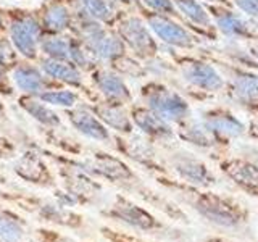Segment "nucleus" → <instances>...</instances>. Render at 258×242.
Instances as JSON below:
<instances>
[{"label": "nucleus", "instance_id": "obj_38", "mask_svg": "<svg viewBox=\"0 0 258 242\" xmlns=\"http://www.w3.org/2000/svg\"><path fill=\"white\" fill-rule=\"evenodd\" d=\"M204 242H229V240H226L221 236H208Z\"/></svg>", "mask_w": 258, "mask_h": 242}, {"label": "nucleus", "instance_id": "obj_24", "mask_svg": "<svg viewBox=\"0 0 258 242\" xmlns=\"http://www.w3.org/2000/svg\"><path fill=\"white\" fill-rule=\"evenodd\" d=\"M174 2L184 16H187L192 23L200 24V26H210V16L197 0H174Z\"/></svg>", "mask_w": 258, "mask_h": 242}, {"label": "nucleus", "instance_id": "obj_18", "mask_svg": "<svg viewBox=\"0 0 258 242\" xmlns=\"http://www.w3.org/2000/svg\"><path fill=\"white\" fill-rule=\"evenodd\" d=\"M181 137L185 142L194 144L202 149H210V147H213V145H216L218 142H221L218 139V136L205 123H196V121L182 125Z\"/></svg>", "mask_w": 258, "mask_h": 242}, {"label": "nucleus", "instance_id": "obj_25", "mask_svg": "<svg viewBox=\"0 0 258 242\" xmlns=\"http://www.w3.org/2000/svg\"><path fill=\"white\" fill-rule=\"evenodd\" d=\"M44 68L48 75H52L53 78H58L61 81H67V83L78 84L81 81L79 73L75 68H71L70 65L58 63V62H45Z\"/></svg>", "mask_w": 258, "mask_h": 242}, {"label": "nucleus", "instance_id": "obj_39", "mask_svg": "<svg viewBox=\"0 0 258 242\" xmlns=\"http://www.w3.org/2000/svg\"><path fill=\"white\" fill-rule=\"evenodd\" d=\"M252 53H253V55L256 56V58H258V42L252 45Z\"/></svg>", "mask_w": 258, "mask_h": 242}, {"label": "nucleus", "instance_id": "obj_21", "mask_svg": "<svg viewBox=\"0 0 258 242\" xmlns=\"http://www.w3.org/2000/svg\"><path fill=\"white\" fill-rule=\"evenodd\" d=\"M216 23L220 29L228 36H236V37H248L253 34V26L244 21L240 16H236L231 12H221L216 16Z\"/></svg>", "mask_w": 258, "mask_h": 242}, {"label": "nucleus", "instance_id": "obj_10", "mask_svg": "<svg viewBox=\"0 0 258 242\" xmlns=\"http://www.w3.org/2000/svg\"><path fill=\"white\" fill-rule=\"evenodd\" d=\"M149 26L155 34L166 44L177 45V47H190L192 45V37L187 31L181 28L179 24L169 21L165 16L158 13L149 15Z\"/></svg>", "mask_w": 258, "mask_h": 242}, {"label": "nucleus", "instance_id": "obj_36", "mask_svg": "<svg viewBox=\"0 0 258 242\" xmlns=\"http://www.w3.org/2000/svg\"><path fill=\"white\" fill-rule=\"evenodd\" d=\"M71 58L75 60V62H78V63H81V65L86 63L84 56H83V52L78 50V48H71Z\"/></svg>", "mask_w": 258, "mask_h": 242}, {"label": "nucleus", "instance_id": "obj_14", "mask_svg": "<svg viewBox=\"0 0 258 242\" xmlns=\"http://www.w3.org/2000/svg\"><path fill=\"white\" fill-rule=\"evenodd\" d=\"M28 232V223L13 208L0 205V240L24 242Z\"/></svg>", "mask_w": 258, "mask_h": 242}, {"label": "nucleus", "instance_id": "obj_1", "mask_svg": "<svg viewBox=\"0 0 258 242\" xmlns=\"http://www.w3.org/2000/svg\"><path fill=\"white\" fill-rule=\"evenodd\" d=\"M169 188L182 191L187 196V202L196 212L218 228L224 229H239L245 226L250 220V212L229 197H224L213 191H207L204 188H196L190 184H168Z\"/></svg>", "mask_w": 258, "mask_h": 242}, {"label": "nucleus", "instance_id": "obj_32", "mask_svg": "<svg viewBox=\"0 0 258 242\" xmlns=\"http://www.w3.org/2000/svg\"><path fill=\"white\" fill-rule=\"evenodd\" d=\"M40 99L47 103H53V105H61V107H71L76 102L75 94L67 92V91H60V92H45L40 95Z\"/></svg>", "mask_w": 258, "mask_h": 242}, {"label": "nucleus", "instance_id": "obj_9", "mask_svg": "<svg viewBox=\"0 0 258 242\" xmlns=\"http://www.w3.org/2000/svg\"><path fill=\"white\" fill-rule=\"evenodd\" d=\"M184 79L192 86L205 89V91H220L223 87V78L218 75V71L208 63L190 62L182 67Z\"/></svg>", "mask_w": 258, "mask_h": 242}, {"label": "nucleus", "instance_id": "obj_17", "mask_svg": "<svg viewBox=\"0 0 258 242\" xmlns=\"http://www.w3.org/2000/svg\"><path fill=\"white\" fill-rule=\"evenodd\" d=\"M121 150H123L129 158H133L134 161H137V163H141V165L147 166L150 169L161 168L157 161L155 150H153V147L147 141L139 139V137H134V139L124 141L123 144H121Z\"/></svg>", "mask_w": 258, "mask_h": 242}, {"label": "nucleus", "instance_id": "obj_35", "mask_svg": "<svg viewBox=\"0 0 258 242\" xmlns=\"http://www.w3.org/2000/svg\"><path fill=\"white\" fill-rule=\"evenodd\" d=\"M234 4H236L240 10H244L247 15L258 18V0H234Z\"/></svg>", "mask_w": 258, "mask_h": 242}, {"label": "nucleus", "instance_id": "obj_19", "mask_svg": "<svg viewBox=\"0 0 258 242\" xmlns=\"http://www.w3.org/2000/svg\"><path fill=\"white\" fill-rule=\"evenodd\" d=\"M232 92L240 103L247 107H258V78L239 75L232 81Z\"/></svg>", "mask_w": 258, "mask_h": 242}, {"label": "nucleus", "instance_id": "obj_2", "mask_svg": "<svg viewBox=\"0 0 258 242\" xmlns=\"http://www.w3.org/2000/svg\"><path fill=\"white\" fill-rule=\"evenodd\" d=\"M4 199L16 205L21 212L42 220L47 224L75 231L86 228V218L71 207L61 204L60 200L28 196V194H4Z\"/></svg>", "mask_w": 258, "mask_h": 242}, {"label": "nucleus", "instance_id": "obj_7", "mask_svg": "<svg viewBox=\"0 0 258 242\" xmlns=\"http://www.w3.org/2000/svg\"><path fill=\"white\" fill-rule=\"evenodd\" d=\"M173 169L179 174L181 179L184 183H187L196 188H210L212 184H215V176L212 171L202 163L200 160L192 158L187 155H179L173 158Z\"/></svg>", "mask_w": 258, "mask_h": 242}, {"label": "nucleus", "instance_id": "obj_20", "mask_svg": "<svg viewBox=\"0 0 258 242\" xmlns=\"http://www.w3.org/2000/svg\"><path fill=\"white\" fill-rule=\"evenodd\" d=\"M89 37H91V45L95 53L102 56V58H113V56H118L123 52V44H121L118 37L103 34L97 28L91 31Z\"/></svg>", "mask_w": 258, "mask_h": 242}, {"label": "nucleus", "instance_id": "obj_40", "mask_svg": "<svg viewBox=\"0 0 258 242\" xmlns=\"http://www.w3.org/2000/svg\"><path fill=\"white\" fill-rule=\"evenodd\" d=\"M208 2H224V0H208Z\"/></svg>", "mask_w": 258, "mask_h": 242}, {"label": "nucleus", "instance_id": "obj_41", "mask_svg": "<svg viewBox=\"0 0 258 242\" xmlns=\"http://www.w3.org/2000/svg\"><path fill=\"white\" fill-rule=\"evenodd\" d=\"M0 242H5V240H0Z\"/></svg>", "mask_w": 258, "mask_h": 242}, {"label": "nucleus", "instance_id": "obj_29", "mask_svg": "<svg viewBox=\"0 0 258 242\" xmlns=\"http://www.w3.org/2000/svg\"><path fill=\"white\" fill-rule=\"evenodd\" d=\"M34 239L36 242H81L68 234H63L53 228H47V226H40L34 231Z\"/></svg>", "mask_w": 258, "mask_h": 242}, {"label": "nucleus", "instance_id": "obj_22", "mask_svg": "<svg viewBox=\"0 0 258 242\" xmlns=\"http://www.w3.org/2000/svg\"><path fill=\"white\" fill-rule=\"evenodd\" d=\"M97 115L100 116L103 123H107L119 133L129 134L133 131V121L126 116L124 111H121L116 107H99L97 108Z\"/></svg>", "mask_w": 258, "mask_h": 242}, {"label": "nucleus", "instance_id": "obj_12", "mask_svg": "<svg viewBox=\"0 0 258 242\" xmlns=\"http://www.w3.org/2000/svg\"><path fill=\"white\" fill-rule=\"evenodd\" d=\"M204 123L218 136L220 141H228L232 137H239L245 133V126L240 121L226 111H212L205 116Z\"/></svg>", "mask_w": 258, "mask_h": 242}, {"label": "nucleus", "instance_id": "obj_4", "mask_svg": "<svg viewBox=\"0 0 258 242\" xmlns=\"http://www.w3.org/2000/svg\"><path fill=\"white\" fill-rule=\"evenodd\" d=\"M145 100H147L149 110L157 113L166 121H174V123H181L187 118L189 107L181 95H177L173 91L158 87L155 91H149L145 94Z\"/></svg>", "mask_w": 258, "mask_h": 242}, {"label": "nucleus", "instance_id": "obj_30", "mask_svg": "<svg viewBox=\"0 0 258 242\" xmlns=\"http://www.w3.org/2000/svg\"><path fill=\"white\" fill-rule=\"evenodd\" d=\"M45 24L53 31H60L67 28L68 24V13L63 7H52L45 16Z\"/></svg>", "mask_w": 258, "mask_h": 242}, {"label": "nucleus", "instance_id": "obj_37", "mask_svg": "<svg viewBox=\"0 0 258 242\" xmlns=\"http://www.w3.org/2000/svg\"><path fill=\"white\" fill-rule=\"evenodd\" d=\"M248 133L252 137H255V139H258V118L253 119L252 123H250V129H248Z\"/></svg>", "mask_w": 258, "mask_h": 242}, {"label": "nucleus", "instance_id": "obj_11", "mask_svg": "<svg viewBox=\"0 0 258 242\" xmlns=\"http://www.w3.org/2000/svg\"><path fill=\"white\" fill-rule=\"evenodd\" d=\"M15 171L24 181L44 186V188H50L53 186V176L48 171V168L44 165V161L39 157L26 153L15 163Z\"/></svg>", "mask_w": 258, "mask_h": 242}, {"label": "nucleus", "instance_id": "obj_27", "mask_svg": "<svg viewBox=\"0 0 258 242\" xmlns=\"http://www.w3.org/2000/svg\"><path fill=\"white\" fill-rule=\"evenodd\" d=\"M15 81L21 89L28 92H37L42 83H40V76L34 70H18L15 73Z\"/></svg>", "mask_w": 258, "mask_h": 242}, {"label": "nucleus", "instance_id": "obj_26", "mask_svg": "<svg viewBox=\"0 0 258 242\" xmlns=\"http://www.w3.org/2000/svg\"><path fill=\"white\" fill-rule=\"evenodd\" d=\"M23 107L26 108V111L29 113L31 116H34L37 121L48 126H58L60 119L58 116L55 115L52 110H48L47 107H44L42 103H37V102H31V100H24L23 102Z\"/></svg>", "mask_w": 258, "mask_h": 242}, {"label": "nucleus", "instance_id": "obj_3", "mask_svg": "<svg viewBox=\"0 0 258 242\" xmlns=\"http://www.w3.org/2000/svg\"><path fill=\"white\" fill-rule=\"evenodd\" d=\"M100 213L141 232H161L166 229V224L158 220L150 210L137 205L124 196H116L108 207L100 210Z\"/></svg>", "mask_w": 258, "mask_h": 242}, {"label": "nucleus", "instance_id": "obj_23", "mask_svg": "<svg viewBox=\"0 0 258 242\" xmlns=\"http://www.w3.org/2000/svg\"><path fill=\"white\" fill-rule=\"evenodd\" d=\"M97 83H99L102 91L108 97H113V99L124 100L129 97L127 87L124 86L123 81L115 75H110V73H100V75L97 76Z\"/></svg>", "mask_w": 258, "mask_h": 242}, {"label": "nucleus", "instance_id": "obj_13", "mask_svg": "<svg viewBox=\"0 0 258 242\" xmlns=\"http://www.w3.org/2000/svg\"><path fill=\"white\" fill-rule=\"evenodd\" d=\"M133 119L142 129V133L153 137V139H168V137L173 136L171 125L152 110L137 108L133 113Z\"/></svg>", "mask_w": 258, "mask_h": 242}, {"label": "nucleus", "instance_id": "obj_6", "mask_svg": "<svg viewBox=\"0 0 258 242\" xmlns=\"http://www.w3.org/2000/svg\"><path fill=\"white\" fill-rule=\"evenodd\" d=\"M226 177L247 192L248 196L258 199V165L245 158H226L220 163Z\"/></svg>", "mask_w": 258, "mask_h": 242}, {"label": "nucleus", "instance_id": "obj_42", "mask_svg": "<svg viewBox=\"0 0 258 242\" xmlns=\"http://www.w3.org/2000/svg\"><path fill=\"white\" fill-rule=\"evenodd\" d=\"M126 2H127V0H126Z\"/></svg>", "mask_w": 258, "mask_h": 242}, {"label": "nucleus", "instance_id": "obj_33", "mask_svg": "<svg viewBox=\"0 0 258 242\" xmlns=\"http://www.w3.org/2000/svg\"><path fill=\"white\" fill-rule=\"evenodd\" d=\"M44 50L47 53H50L53 56H58V58H68L71 56V47L68 42H64L61 39H52L48 42L44 44Z\"/></svg>", "mask_w": 258, "mask_h": 242}, {"label": "nucleus", "instance_id": "obj_5", "mask_svg": "<svg viewBox=\"0 0 258 242\" xmlns=\"http://www.w3.org/2000/svg\"><path fill=\"white\" fill-rule=\"evenodd\" d=\"M86 171L99 174L105 179H108L115 184L121 186H134L139 184V179L134 171L129 168L124 161H121L116 157H111L108 153H97L94 158L86 165Z\"/></svg>", "mask_w": 258, "mask_h": 242}, {"label": "nucleus", "instance_id": "obj_15", "mask_svg": "<svg viewBox=\"0 0 258 242\" xmlns=\"http://www.w3.org/2000/svg\"><path fill=\"white\" fill-rule=\"evenodd\" d=\"M37 34H39V28L36 21L31 18H23L12 24L13 42L21 50V53L28 56L34 55V44Z\"/></svg>", "mask_w": 258, "mask_h": 242}, {"label": "nucleus", "instance_id": "obj_34", "mask_svg": "<svg viewBox=\"0 0 258 242\" xmlns=\"http://www.w3.org/2000/svg\"><path fill=\"white\" fill-rule=\"evenodd\" d=\"M152 10L160 13H174V5L171 0H142Z\"/></svg>", "mask_w": 258, "mask_h": 242}, {"label": "nucleus", "instance_id": "obj_16", "mask_svg": "<svg viewBox=\"0 0 258 242\" xmlns=\"http://www.w3.org/2000/svg\"><path fill=\"white\" fill-rule=\"evenodd\" d=\"M70 118H71L73 126H75L81 134H84L95 141H102V142L110 139L108 129L103 126L100 119H97L89 111H84V110L73 111Z\"/></svg>", "mask_w": 258, "mask_h": 242}, {"label": "nucleus", "instance_id": "obj_8", "mask_svg": "<svg viewBox=\"0 0 258 242\" xmlns=\"http://www.w3.org/2000/svg\"><path fill=\"white\" fill-rule=\"evenodd\" d=\"M119 34L124 37L126 42L131 45L137 53L141 55H153L157 50V44L153 42L147 28L139 18H129L121 23Z\"/></svg>", "mask_w": 258, "mask_h": 242}, {"label": "nucleus", "instance_id": "obj_28", "mask_svg": "<svg viewBox=\"0 0 258 242\" xmlns=\"http://www.w3.org/2000/svg\"><path fill=\"white\" fill-rule=\"evenodd\" d=\"M99 231H100V236L107 242H149L134 232L131 234L121 229H115V228H111V226H102Z\"/></svg>", "mask_w": 258, "mask_h": 242}, {"label": "nucleus", "instance_id": "obj_31", "mask_svg": "<svg viewBox=\"0 0 258 242\" xmlns=\"http://www.w3.org/2000/svg\"><path fill=\"white\" fill-rule=\"evenodd\" d=\"M86 10L99 20H108L111 16V10L105 0H81Z\"/></svg>", "mask_w": 258, "mask_h": 242}]
</instances>
